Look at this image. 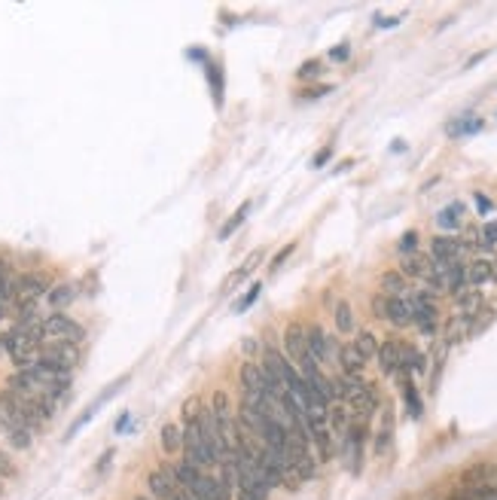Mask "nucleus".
<instances>
[{
    "label": "nucleus",
    "mask_w": 497,
    "mask_h": 500,
    "mask_svg": "<svg viewBox=\"0 0 497 500\" xmlns=\"http://www.w3.org/2000/svg\"><path fill=\"white\" fill-rule=\"evenodd\" d=\"M406 299H409V308H412V323L418 327L421 336L433 339L436 336V318H440L436 296L427 293V290H412Z\"/></svg>",
    "instance_id": "f257e3e1"
},
{
    "label": "nucleus",
    "mask_w": 497,
    "mask_h": 500,
    "mask_svg": "<svg viewBox=\"0 0 497 500\" xmlns=\"http://www.w3.org/2000/svg\"><path fill=\"white\" fill-rule=\"evenodd\" d=\"M373 314L378 321H387L394 327H412V308L406 296H373Z\"/></svg>",
    "instance_id": "f03ea898"
},
{
    "label": "nucleus",
    "mask_w": 497,
    "mask_h": 500,
    "mask_svg": "<svg viewBox=\"0 0 497 500\" xmlns=\"http://www.w3.org/2000/svg\"><path fill=\"white\" fill-rule=\"evenodd\" d=\"M43 332H46V339H52V341H71V345H80L82 336H86V330H82L77 321L67 318V314H62V311L49 314V318L43 321Z\"/></svg>",
    "instance_id": "7ed1b4c3"
},
{
    "label": "nucleus",
    "mask_w": 497,
    "mask_h": 500,
    "mask_svg": "<svg viewBox=\"0 0 497 500\" xmlns=\"http://www.w3.org/2000/svg\"><path fill=\"white\" fill-rule=\"evenodd\" d=\"M467 250H473V241L464 238H449V235H436L431 241V260L433 263H454V260H464Z\"/></svg>",
    "instance_id": "20e7f679"
},
{
    "label": "nucleus",
    "mask_w": 497,
    "mask_h": 500,
    "mask_svg": "<svg viewBox=\"0 0 497 500\" xmlns=\"http://www.w3.org/2000/svg\"><path fill=\"white\" fill-rule=\"evenodd\" d=\"M308 354V345H305V327L302 323H290L287 330H284V357L296 366L302 357Z\"/></svg>",
    "instance_id": "39448f33"
},
{
    "label": "nucleus",
    "mask_w": 497,
    "mask_h": 500,
    "mask_svg": "<svg viewBox=\"0 0 497 500\" xmlns=\"http://www.w3.org/2000/svg\"><path fill=\"white\" fill-rule=\"evenodd\" d=\"M305 345H308V354L315 357L317 363H330V336L317 327V323H308L305 327Z\"/></svg>",
    "instance_id": "423d86ee"
},
{
    "label": "nucleus",
    "mask_w": 497,
    "mask_h": 500,
    "mask_svg": "<svg viewBox=\"0 0 497 500\" xmlns=\"http://www.w3.org/2000/svg\"><path fill=\"white\" fill-rule=\"evenodd\" d=\"M400 351H403V341H394V339H387V341L378 345L375 360H378V369H382L384 375H397L400 372Z\"/></svg>",
    "instance_id": "0eeeda50"
},
{
    "label": "nucleus",
    "mask_w": 497,
    "mask_h": 500,
    "mask_svg": "<svg viewBox=\"0 0 497 500\" xmlns=\"http://www.w3.org/2000/svg\"><path fill=\"white\" fill-rule=\"evenodd\" d=\"M336 360H339V366H342V375H363V369H366V360L357 354V348L351 345H339V354H336Z\"/></svg>",
    "instance_id": "6e6552de"
},
{
    "label": "nucleus",
    "mask_w": 497,
    "mask_h": 500,
    "mask_svg": "<svg viewBox=\"0 0 497 500\" xmlns=\"http://www.w3.org/2000/svg\"><path fill=\"white\" fill-rule=\"evenodd\" d=\"M147 485H150V494H153V500H171V497H174V491H180L171 479L165 476L162 466L150 473V476H147Z\"/></svg>",
    "instance_id": "1a4fd4ad"
},
{
    "label": "nucleus",
    "mask_w": 497,
    "mask_h": 500,
    "mask_svg": "<svg viewBox=\"0 0 497 500\" xmlns=\"http://www.w3.org/2000/svg\"><path fill=\"white\" fill-rule=\"evenodd\" d=\"M431 265H433L431 256H424V253H409L406 260H403V265H400V274H403V278H421V281H424L427 272H431Z\"/></svg>",
    "instance_id": "9d476101"
},
{
    "label": "nucleus",
    "mask_w": 497,
    "mask_h": 500,
    "mask_svg": "<svg viewBox=\"0 0 497 500\" xmlns=\"http://www.w3.org/2000/svg\"><path fill=\"white\" fill-rule=\"evenodd\" d=\"M488 281H497L494 278V263L491 260H476L467 265V287H482Z\"/></svg>",
    "instance_id": "9b49d317"
},
{
    "label": "nucleus",
    "mask_w": 497,
    "mask_h": 500,
    "mask_svg": "<svg viewBox=\"0 0 497 500\" xmlns=\"http://www.w3.org/2000/svg\"><path fill=\"white\" fill-rule=\"evenodd\" d=\"M40 293H46V281L40 278V274H22V278H15V296L19 299H37Z\"/></svg>",
    "instance_id": "f8f14e48"
},
{
    "label": "nucleus",
    "mask_w": 497,
    "mask_h": 500,
    "mask_svg": "<svg viewBox=\"0 0 497 500\" xmlns=\"http://www.w3.org/2000/svg\"><path fill=\"white\" fill-rule=\"evenodd\" d=\"M464 214H467L464 202H452L449 207H442V211L436 214V226L440 229H461L464 226Z\"/></svg>",
    "instance_id": "ddd939ff"
},
{
    "label": "nucleus",
    "mask_w": 497,
    "mask_h": 500,
    "mask_svg": "<svg viewBox=\"0 0 497 500\" xmlns=\"http://www.w3.org/2000/svg\"><path fill=\"white\" fill-rule=\"evenodd\" d=\"M454 305L461 308V314H464V318H476L479 308H482V293L473 290V287H467V290H461V293L454 296Z\"/></svg>",
    "instance_id": "4468645a"
},
{
    "label": "nucleus",
    "mask_w": 497,
    "mask_h": 500,
    "mask_svg": "<svg viewBox=\"0 0 497 500\" xmlns=\"http://www.w3.org/2000/svg\"><path fill=\"white\" fill-rule=\"evenodd\" d=\"M400 388H403V399H406V406H409V415H412V418H421L424 406H421V397H418V390H415L412 375H400Z\"/></svg>",
    "instance_id": "2eb2a0df"
},
{
    "label": "nucleus",
    "mask_w": 497,
    "mask_h": 500,
    "mask_svg": "<svg viewBox=\"0 0 497 500\" xmlns=\"http://www.w3.org/2000/svg\"><path fill=\"white\" fill-rule=\"evenodd\" d=\"M238 375H241V388L244 390H257V394L263 390V369H259V363L247 360V363L241 366Z\"/></svg>",
    "instance_id": "dca6fc26"
},
{
    "label": "nucleus",
    "mask_w": 497,
    "mask_h": 500,
    "mask_svg": "<svg viewBox=\"0 0 497 500\" xmlns=\"http://www.w3.org/2000/svg\"><path fill=\"white\" fill-rule=\"evenodd\" d=\"M482 128V119L479 116H461V119L449 122V138H464V135H476V131Z\"/></svg>",
    "instance_id": "f3484780"
},
{
    "label": "nucleus",
    "mask_w": 497,
    "mask_h": 500,
    "mask_svg": "<svg viewBox=\"0 0 497 500\" xmlns=\"http://www.w3.org/2000/svg\"><path fill=\"white\" fill-rule=\"evenodd\" d=\"M351 345L357 348V354L363 357V360H375V354H378V339H375L369 330H360L357 339H354Z\"/></svg>",
    "instance_id": "a211bd4d"
},
{
    "label": "nucleus",
    "mask_w": 497,
    "mask_h": 500,
    "mask_svg": "<svg viewBox=\"0 0 497 500\" xmlns=\"http://www.w3.org/2000/svg\"><path fill=\"white\" fill-rule=\"evenodd\" d=\"M406 278L400 272H384L382 274V296H406Z\"/></svg>",
    "instance_id": "6ab92c4d"
},
{
    "label": "nucleus",
    "mask_w": 497,
    "mask_h": 500,
    "mask_svg": "<svg viewBox=\"0 0 497 500\" xmlns=\"http://www.w3.org/2000/svg\"><path fill=\"white\" fill-rule=\"evenodd\" d=\"M391 436H394V415L391 412H384V418H382V427H378L375 433V457H382L387 452V446H391Z\"/></svg>",
    "instance_id": "aec40b11"
},
{
    "label": "nucleus",
    "mask_w": 497,
    "mask_h": 500,
    "mask_svg": "<svg viewBox=\"0 0 497 500\" xmlns=\"http://www.w3.org/2000/svg\"><path fill=\"white\" fill-rule=\"evenodd\" d=\"M159 443H162V452H168V455L180 452V427H177V424H162Z\"/></svg>",
    "instance_id": "412c9836"
},
{
    "label": "nucleus",
    "mask_w": 497,
    "mask_h": 500,
    "mask_svg": "<svg viewBox=\"0 0 497 500\" xmlns=\"http://www.w3.org/2000/svg\"><path fill=\"white\" fill-rule=\"evenodd\" d=\"M488 476H491V466H488V464H476V466H470L464 476H461V482H464L467 488H473V485H488Z\"/></svg>",
    "instance_id": "4be33fe9"
},
{
    "label": "nucleus",
    "mask_w": 497,
    "mask_h": 500,
    "mask_svg": "<svg viewBox=\"0 0 497 500\" xmlns=\"http://www.w3.org/2000/svg\"><path fill=\"white\" fill-rule=\"evenodd\" d=\"M73 296H77V293H73V287H71V284H58V287L49 290V305H52L55 311H58V308L71 305V302H73Z\"/></svg>",
    "instance_id": "5701e85b"
},
{
    "label": "nucleus",
    "mask_w": 497,
    "mask_h": 500,
    "mask_svg": "<svg viewBox=\"0 0 497 500\" xmlns=\"http://www.w3.org/2000/svg\"><path fill=\"white\" fill-rule=\"evenodd\" d=\"M336 330L345 332V336H351V332H354V314H351V305L348 302L336 305Z\"/></svg>",
    "instance_id": "b1692460"
},
{
    "label": "nucleus",
    "mask_w": 497,
    "mask_h": 500,
    "mask_svg": "<svg viewBox=\"0 0 497 500\" xmlns=\"http://www.w3.org/2000/svg\"><path fill=\"white\" fill-rule=\"evenodd\" d=\"M247 211H250V202H241V207H238V211H235V214L229 216V220L223 223V229H220V241H226V238H229L235 229L241 226V223H244V216H247Z\"/></svg>",
    "instance_id": "393cba45"
},
{
    "label": "nucleus",
    "mask_w": 497,
    "mask_h": 500,
    "mask_svg": "<svg viewBox=\"0 0 497 500\" xmlns=\"http://www.w3.org/2000/svg\"><path fill=\"white\" fill-rule=\"evenodd\" d=\"M6 430V436H10V443L15 448H31V430L28 427H22V424H10V427H3Z\"/></svg>",
    "instance_id": "a878e982"
},
{
    "label": "nucleus",
    "mask_w": 497,
    "mask_h": 500,
    "mask_svg": "<svg viewBox=\"0 0 497 500\" xmlns=\"http://www.w3.org/2000/svg\"><path fill=\"white\" fill-rule=\"evenodd\" d=\"M259 293H263V284H259V281H257V284H250L247 296H241V302L235 305V311H247V308H250V305H254L257 299H259Z\"/></svg>",
    "instance_id": "bb28decb"
},
{
    "label": "nucleus",
    "mask_w": 497,
    "mask_h": 500,
    "mask_svg": "<svg viewBox=\"0 0 497 500\" xmlns=\"http://www.w3.org/2000/svg\"><path fill=\"white\" fill-rule=\"evenodd\" d=\"M296 73H299V80L321 77V73H324V64H321V61H305V64H302V68H299Z\"/></svg>",
    "instance_id": "cd10ccee"
},
{
    "label": "nucleus",
    "mask_w": 497,
    "mask_h": 500,
    "mask_svg": "<svg viewBox=\"0 0 497 500\" xmlns=\"http://www.w3.org/2000/svg\"><path fill=\"white\" fill-rule=\"evenodd\" d=\"M415 250H418V232H406V235L400 238V253L409 256V253H415Z\"/></svg>",
    "instance_id": "c85d7f7f"
},
{
    "label": "nucleus",
    "mask_w": 497,
    "mask_h": 500,
    "mask_svg": "<svg viewBox=\"0 0 497 500\" xmlns=\"http://www.w3.org/2000/svg\"><path fill=\"white\" fill-rule=\"evenodd\" d=\"M10 476H15V464L10 461V455L0 448V479H10Z\"/></svg>",
    "instance_id": "c756f323"
},
{
    "label": "nucleus",
    "mask_w": 497,
    "mask_h": 500,
    "mask_svg": "<svg viewBox=\"0 0 497 500\" xmlns=\"http://www.w3.org/2000/svg\"><path fill=\"white\" fill-rule=\"evenodd\" d=\"M293 250H296V244H287L284 250H278V256L272 260V272H278V269H281V265H284V260H287V256L293 253Z\"/></svg>",
    "instance_id": "7c9ffc66"
},
{
    "label": "nucleus",
    "mask_w": 497,
    "mask_h": 500,
    "mask_svg": "<svg viewBox=\"0 0 497 500\" xmlns=\"http://www.w3.org/2000/svg\"><path fill=\"white\" fill-rule=\"evenodd\" d=\"M491 207H494L491 198H488L485 193H476V211H479V214H491Z\"/></svg>",
    "instance_id": "2f4dec72"
},
{
    "label": "nucleus",
    "mask_w": 497,
    "mask_h": 500,
    "mask_svg": "<svg viewBox=\"0 0 497 500\" xmlns=\"http://www.w3.org/2000/svg\"><path fill=\"white\" fill-rule=\"evenodd\" d=\"M348 55H351V46H348V43L336 46L333 52H330V58H333V61H348Z\"/></svg>",
    "instance_id": "473e14b6"
},
{
    "label": "nucleus",
    "mask_w": 497,
    "mask_h": 500,
    "mask_svg": "<svg viewBox=\"0 0 497 500\" xmlns=\"http://www.w3.org/2000/svg\"><path fill=\"white\" fill-rule=\"evenodd\" d=\"M330 159H333V147H324V149H321V153H317V156H315V168H324V165H326V162H330Z\"/></svg>",
    "instance_id": "72a5a7b5"
},
{
    "label": "nucleus",
    "mask_w": 497,
    "mask_h": 500,
    "mask_svg": "<svg viewBox=\"0 0 497 500\" xmlns=\"http://www.w3.org/2000/svg\"><path fill=\"white\" fill-rule=\"evenodd\" d=\"M400 24V15H391V19H382V15H378L375 19V28H397Z\"/></svg>",
    "instance_id": "f704fd0d"
},
{
    "label": "nucleus",
    "mask_w": 497,
    "mask_h": 500,
    "mask_svg": "<svg viewBox=\"0 0 497 500\" xmlns=\"http://www.w3.org/2000/svg\"><path fill=\"white\" fill-rule=\"evenodd\" d=\"M326 91H333V86H317V89H308V91H305V98H321V95H326Z\"/></svg>",
    "instance_id": "c9c22d12"
},
{
    "label": "nucleus",
    "mask_w": 497,
    "mask_h": 500,
    "mask_svg": "<svg viewBox=\"0 0 497 500\" xmlns=\"http://www.w3.org/2000/svg\"><path fill=\"white\" fill-rule=\"evenodd\" d=\"M0 278H6V263L0 260Z\"/></svg>",
    "instance_id": "e433bc0d"
},
{
    "label": "nucleus",
    "mask_w": 497,
    "mask_h": 500,
    "mask_svg": "<svg viewBox=\"0 0 497 500\" xmlns=\"http://www.w3.org/2000/svg\"><path fill=\"white\" fill-rule=\"evenodd\" d=\"M134 500H153V497H134Z\"/></svg>",
    "instance_id": "4c0bfd02"
},
{
    "label": "nucleus",
    "mask_w": 497,
    "mask_h": 500,
    "mask_svg": "<svg viewBox=\"0 0 497 500\" xmlns=\"http://www.w3.org/2000/svg\"><path fill=\"white\" fill-rule=\"evenodd\" d=\"M0 351H3V345H0Z\"/></svg>",
    "instance_id": "58836bf2"
}]
</instances>
